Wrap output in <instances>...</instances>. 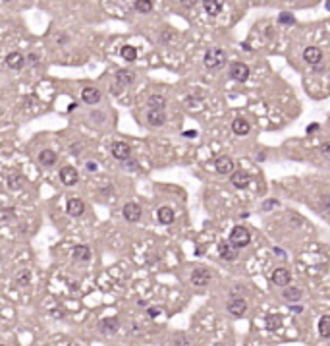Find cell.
I'll use <instances>...</instances> for the list:
<instances>
[{
    "label": "cell",
    "mask_w": 330,
    "mask_h": 346,
    "mask_svg": "<svg viewBox=\"0 0 330 346\" xmlns=\"http://www.w3.org/2000/svg\"><path fill=\"white\" fill-rule=\"evenodd\" d=\"M226 62H228V58H226V52H224L220 47H211L207 52H205L203 56V64L207 70H211V72H218V70H222L226 66Z\"/></svg>",
    "instance_id": "cell-1"
},
{
    "label": "cell",
    "mask_w": 330,
    "mask_h": 346,
    "mask_svg": "<svg viewBox=\"0 0 330 346\" xmlns=\"http://www.w3.org/2000/svg\"><path fill=\"white\" fill-rule=\"evenodd\" d=\"M230 244L236 246L238 250H242V248H247L249 244H251V232L247 226H243V224H236L230 232Z\"/></svg>",
    "instance_id": "cell-2"
},
{
    "label": "cell",
    "mask_w": 330,
    "mask_h": 346,
    "mask_svg": "<svg viewBox=\"0 0 330 346\" xmlns=\"http://www.w3.org/2000/svg\"><path fill=\"white\" fill-rule=\"evenodd\" d=\"M228 74L232 77L234 81H238V83H245L249 76H251V68L247 66L245 62H232L230 64V70H228Z\"/></svg>",
    "instance_id": "cell-3"
},
{
    "label": "cell",
    "mask_w": 330,
    "mask_h": 346,
    "mask_svg": "<svg viewBox=\"0 0 330 346\" xmlns=\"http://www.w3.org/2000/svg\"><path fill=\"white\" fill-rule=\"evenodd\" d=\"M230 182L236 190H245V188H249V184L253 182L251 174L247 172V170H234L232 176H230Z\"/></svg>",
    "instance_id": "cell-4"
},
{
    "label": "cell",
    "mask_w": 330,
    "mask_h": 346,
    "mask_svg": "<svg viewBox=\"0 0 330 346\" xmlns=\"http://www.w3.org/2000/svg\"><path fill=\"white\" fill-rule=\"evenodd\" d=\"M211 279H213V275H211V271L207 269V267H197L191 273V284L197 286V289H205L211 282Z\"/></svg>",
    "instance_id": "cell-5"
},
{
    "label": "cell",
    "mask_w": 330,
    "mask_h": 346,
    "mask_svg": "<svg viewBox=\"0 0 330 346\" xmlns=\"http://www.w3.org/2000/svg\"><path fill=\"white\" fill-rule=\"evenodd\" d=\"M226 309H228V313L234 315V318H242L245 315V311H247V302L240 296H232V300L226 304Z\"/></svg>",
    "instance_id": "cell-6"
},
{
    "label": "cell",
    "mask_w": 330,
    "mask_h": 346,
    "mask_svg": "<svg viewBox=\"0 0 330 346\" xmlns=\"http://www.w3.org/2000/svg\"><path fill=\"white\" fill-rule=\"evenodd\" d=\"M214 170L218 174H232L236 170V164H234V159L232 157H228V155H220V157H216V161H214Z\"/></svg>",
    "instance_id": "cell-7"
},
{
    "label": "cell",
    "mask_w": 330,
    "mask_h": 346,
    "mask_svg": "<svg viewBox=\"0 0 330 346\" xmlns=\"http://www.w3.org/2000/svg\"><path fill=\"white\" fill-rule=\"evenodd\" d=\"M218 255L222 257L224 261H236L238 255H240V250L230 244V240H222L218 242Z\"/></svg>",
    "instance_id": "cell-8"
},
{
    "label": "cell",
    "mask_w": 330,
    "mask_h": 346,
    "mask_svg": "<svg viewBox=\"0 0 330 346\" xmlns=\"http://www.w3.org/2000/svg\"><path fill=\"white\" fill-rule=\"evenodd\" d=\"M120 331V321L116 318H107L98 323V333L105 337H114Z\"/></svg>",
    "instance_id": "cell-9"
},
{
    "label": "cell",
    "mask_w": 330,
    "mask_h": 346,
    "mask_svg": "<svg viewBox=\"0 0 330 346\" xmlns=\"http://www.w3.org/2000/svg\"><path fill=\"white\" fill-rule=\"evenodd\" d=\"M110 153L118 161H126V159L131 157V145L126 143V141H114L112 147H110Z\"/></svg>",
    "instance_id": "cell-10"
},
{
    "label": "cell",
    "mask_w": 330,
    "mask_h": 346,
    "mask_svg": "<svg viewBox=\"0 0 330 346\" xmlns=\"http://www.w3.org/2000/svg\"><path fill=\"white\" fill-rule=\"evenodd\" d=\"M136 81V74L131 70H120L116 74V83H114V93H118L120 89L124 87H129Z\"/></svg>",
    "instance_id": "cell-11"
},
{
    "label": "cell",
    "mask_w": 330,
    "mask_h": 346,
    "mask_svg": "<svg viewBox=\"0 0 330 346\" xmlns=\"http://www.w3.org/2000/svg\"><path fill=\"white\" fill-rule=\"evenodd\" d=\"M322 58H324V54H322V50L319 47H307L303 50V60L309 66H319L320 62H322Z\"/></svg>",
    "instance_id": "cell-12"
},
{
    "label": "cell",
    "mask_w": 330,
    "mask_h": 346,
    "mask_svg": "<svg viewBox=\"0 0 330 346\" xmlns=\"http://www.w3.org/2000/svg\"><path fill=\"white\" fill-rule=\"evenodd\" d=\"M271 280L272 284H276V286H288L291 282V273L286 267H278L271 275Z\"/></svg>",
    "instance_id": "cell-13"
},
{
    "label": "cell",
    "mask_w": 330,
    "mask_h": 346,
    "mask_svg": "<svg viewBox=\"0 0 330 346\" xmlns=\"http://www.w3.org/2000/svg\"><path fill=\"white\" fill-rule=\"evenodd\" d=\"M60 180H62V184L64 186H76V184L79 182V172L74 168V166H64L62 170H60Z\"/></svg>",
    "instance_id": "cell-14"
},
{
    "label": "cell",
    "mask_w": 330,
    "mask_h": 346,
    "mask_svg": "<svg viewBox=\"0 0 330 346\" xmlns=\"http://www.w3.org/2000/svg\"><path fill=\"white\" fill-rule=\"evenodd\" d=\"M147 120H149V124L155 126V128H160V126L166 124V112L164 108H149V112H147Z\"/></svg>",
    "instance_id": "cell-15"
},
{
    "label": "cell",
    "mask_w": 330,
    "mask_h": 346,
    "mask_svg": "<svg viewBox=\"0 0 330 346\" xmlns=\"http://www.w3.org/2000/svg\"><path fill=\"white\" fill-rule=\"evenodd\" d=\"M122 215L127 222H137L141 219V207L137 203H126L122 209Z\"/></svg>",
    "instance_id": "cell-16"
},
{
    "label": "cell",
    "mask_w": 330,
    "mask_h": 346,
    "mask_svg": "<svg viewBox=\"0 0 330 346\" xmlns=\"http://www.w3.org/2000/svg\"><path fill=\"white\" fill-rule=\"evenodd\" d=\"M201 2H203V10L211 18L220 16V12L224 8V0H201Z\"/></svg>",
    "instance_id": "cell-17"
},
{
    "label": "cell",
    "mask_w": 330,
    "mask_h": 346,
    "mask_svg": "<svg viewBox=\"0 0 330 346\" xmlns=\"http://www.w3.org/2000/svg\"><path fill=\"white\" fill-rule=\"evenodd\" d=\"M81 99H83V103H87V105H97L98 101H101V91H98L97 87H83Z\"/></svg>",
    "instance_id": "cell-18"
},
{
    "label": "cell",
    "mask_w": 330,
    "mask_h": 346,
    "mask_svg": "<svg viewBox=\"0 0 330 346\" xmlns=\"http://www.w3.org/2000/svg\"><path fill=\"white\" fill-rule=\"evenodd\" d=\"M6 66L12 68V70H21V68L25 66V56L21 52H18V50H14V52H10L6 56Z\"/></svg>",
    "instance_id": "cell-19"
},
{
    "label": "cell",
    "mask_w": 330,
    "mask_h": 346,
    "mask_svg": "<svg viewBox=\"0 0 330 346\" xmlns=\"http://www.w3.org/2000/svg\"><path fill=\"white\" fill-rule=\"evenodd\" d=\"M66 211H68V215H72V217H81V215L85 213V203L81 201V199H78V197H74V199L68 201Z\"/></svg>",
    "instance_id": "cell-20"
},
{
    "label": "cell",
    "mask_w": 330,
    "mask_h": 346,
    "mask_svg": "<svg viewBox=\"0 0 330 346\" xmlns=\"http://www.w3.org/2000/svg\"><path fill=\"white\" fill-rule=\"evenodd\" d=\"M232 132L236 135H247L251 132V124L245 118H236L232 122Z\"/></svg>",
    "instance_id": "cell-21"
},
{
    "label": "cell",
    "mask_w": 330,
    "mask_h": 346,
    "mask_svg": "<svg viewBox=\"0 0 330 346\" xmlns=\"http://www.w3.org/2000/svg\"><path fill=\"white\" fill-rule=\"evenodd\" d=\"M156 217H158V221L162 222V224H172L176 219V213L172 207H168V205H164V207H160L158 211H156Z\"/></svg>",
    "instance_id": "cell-22"
},
{
    "label": "cell",
    "mask_w": 330,
    "mask_h": 346,
    "mask_svg": "<svg viewBox=\"0 0 330 346\" xmlns=\"http://www.w3.org/2000/svg\"><path fill=\"white\" fill-rule=\"evenodd\" d=\"M56 161H58V155L52 149H45L39 153V163L43 166H52V164H56Z\"/></svg>",
    "instance_id": "cell-23"
},
{
    "label": "cell",
    "mask_w": 330,
    "mask_h": 346,
    "mask_svg": "<svg viewBox=\"0 0 330 346\" xmlns=\"http://www.w3.org/2000/svg\"><path fill=\"white\" fill-rule=\"evenodd\" d=\"M72 257L76 261H89L91 260V248L89 246H76L74 250H72Z\"/></svg>",
    "instance_id": "cell-24"
},
{
    "label": "cell",
    "mask_w": 330,
    "mask_h": 346,
    "mask_svg": "<svg viewBox=\"0 0 330 346\" xmlns=\"http://www.w3.org/2000/svg\"><path fill=\"white\" fill-rule=\"evenodd\" d=\"M282 296H284V300H288V302H298V300H301V296H303V290L288 284L286 290L282 292Z\"/></svg>",
    "instance_id": "cell-25"
},
{
    "label": "cell",
    "mask_w": 330,
    "mask_h": 346,
    "mask_svg": "<svg viewBox=\"0 0 330 346\" xmlns=\"http://www.w3.org/2000/svg\"><path fill=\"white\" fill-rule=\"evenodd\" d=\"M319 335L330 340V315H322L319 319Z\"/></svg>",
    "instance_id": "cell-26"
},
{
    "label": "cell",
    "mask_w": 330,
    "mask_h": 346,
    "mask_svg": "<svg viewBox=\"0 0 330 346\" xmlns=\"http://www.w3.org/2000/svg\"><path fill=\"white\" fill-rule=\"evenodd\" d=\"M278 23L288 25V27H293V25L298 23V19H295V16H293L291 12H280V14H278Z\"/></svg>",
    "instance_id": "cell-27"
},
{
    "label": "cell",
    "mask_w": 330,
    "mask_h": 346,
    "mask_svg": "<svg viewBox=\"0 0 330 346\" xmlns=\"http://www.w3.org/2000/svg\"><path fill=\"white\" fill-rule=\"evenodd\" d=\"M23 186H25V178L21 174H12L8 178V188L10 190H21Z\"/></svg>",
    "instance_id": "cell-28"
},
{
    "label": "cell",
    "mask_w": 330,
    "mask_h": 346,
    "mask_svg": "<svg viewBox=\"0 0 330 346\" xmlns=\"http://www.w3.org/2000/svg\"><path fill=\"white\" fill-rule=\"evenodd\" d=\"M120 54H122V58H124L126 62H134L137 58V48L131 47V45H124L122 50H120Z\"/></svg>",
    "instance_id": "cell-29"
},
{
    "label": "cell",
    "mask_w": 330,
    "mask_h": 346,
    "mask_svg": "<svg viewBox=\"0 0 330 346\" xmlns=\"http://www.w3.org/2000/svg\"><path fill=\"white\" fill-rule=\"evenodd\" d=\"M134 8H136L139 14H149V12H153V0H136V2H134Z\"/></svg>",
    "instance_id": "cell-30"
},
{
    "label": "cell",
    "mask_w": 330,
    "mask_h": 346,
    "mask_svg": "<svg viewBox=\"0 0 330 346\" xmlns=\"http://www.w3.org/2000/svg\"><path fill=\"white\" fill-rule=\"evenodd\" d=\"M149 108H164L166 106V97L162 95H151L149 101H147Z\"/></svg>",
    "instance_id": "cell-31"
},
{
    "label": "cell",
    "mask_w": 330,
    "mask_h": 346,
    "mask_svg": "<svg viewBox=\"0 0 330 346\" xmlns=\"http://www.w3.org/2000/svg\"><path fill=\"white\" fill-rule=\"evenodd\" d=\"M282 327V315L274 313V315H269L267 318V329L269 331H278Z\"/></svg>",
    "instance_id": "cell-32"
},
{
    "label": "cell",
    "mask_w": 330,
    "mask_h": 346,
    "mask_svg": "<svg viewBox=\"0 0 330 346\" xmlns=\"http://www.w3.org/2000/svg\"><path fill=\"white\" fill-rule=\"evenodd\" d=\"M16 282H18L20 286H27L31 282V271H27V269L20 271V273L16 275Z\"/></svg>",
    "instance_id": "cell-33"
},
{
    "label": "cell",
    "mask_w": 330,
    "mask_h": 346,
    "mask_svg": "<svg viewBox=\"0 0 330 346\" xmlns=\"http://www.w3.org/2000/svg\"><path fill=\"white\" fill-rule=\"evenodd\" d=\"M14 219H16V211L12 207H6L0 211V222H12Z\"/></svg>",
    "instance_id": "cell-34"
},
{
    "label": "cell",
    "mask_w": 330,
    "mask_h": 346,
    "mask_svg": "<svg viewBox=\"0 0 330 346\" xmlns=\"http://www.w3.org/2000/svg\"><path fill=\"white\" fill-rule=\"evenodd\" d=\"M122 163H124V166H122V168H126V170H136L137 164H139L136 159H131V157H129V159H126V161H122Z\"/></svg>",
    "instance_id": "cell-35"
},
{
    "label": "cell",
    "mask_w": 330,
    "mask_h": 346,
    "mask_svg": "<svg viewBox=\"0 0 330 346\" xmlns=\"http://www.w3.org/2000/svg\"><path fill=\"white\" fill-rule=\"evenodd\" d=\"M319 151H320V155H322L324 159H328V161H330V141H324V143H320Z\"/></svg>",
    "instance_id": "cell-36"
},
{
    "label": "cell",
    "mask_w": 330,
    "mask_h": 346,
    "mask_svg": "<svg viewBox=\"0 0 330 346\" xmlns=\"http://www.w3.org/2000/svg\"><path fill=\"white\" fill-rule=\"evenodd\" d=\"M172 37H174V31L170 27H166L164 31H162V35H160V41H162V43H168V39H172Z\"/></svg>",
    "instance_id": "cell-37"
},
{
    "label": "cell",
    "mask_w": 330,
    "mask_h": 346,
    "mask_svg": "<svg viewBox=\"0 0 330 346\" xmlns=\"http://www.w3.org/2000/svg\"><path fill=\"white\" fill-rule=\"evenodd\" d=\"M25 62H29V64H37V62H39V54H37V52H31L29 56L25 58Z\"/></svg>",
    "instance_id": "cell-38"
},
{
    "label": "cell",
    "mask_w": 330,
    "mask_h": 346,
    "mask_svg": "<svg viewBox=\"0 0 330 346\" xmlns=\"http://www.w3.org/2000/svg\"><path fill=\"white\" fill-rule=\"evenodd\" d=\"M180 4H182L184 8H193L195 4H197V0H180Z\"/></svg>",
    "instance_id": "cell-39"
},
{
    "label": "cell",
    "mask_w": 330,
    "mask_h": 346,
    "mask_svg": "<svg viewBox=\"0 0 330 346\" xmlns=\"http://www.w3.org/2000/svg\"><path fill=\"white\" fill-rule=\"evenodd\" d=\"M147 313H149L151 318H156V315L160 313V309H158V308H149V309H147Z\"/></svg>",
    "instance_id": "cell-40"
},
{
    "label": "cell",
    "mask_w": 330,
    "mask_h": 346,
    "mask_svg": "<svg viewBox=\"0 0 330 346\" xmlns=\"http://www.w3.org/2000/svg\"><path fill=\"white\" fill-rule=\"evenodd\" d=\"M319 128H320V126L317 124V122H315V124H311L309 128H307V134H313V132H319Z\"/></svg>",
    "instance_id": "cell-41"
},
{
    "label": "cell",
    "mask_w": 330,
    "mask_h": 346,
    "mask_svg": "<svg viewBox=\"0 0 330 346\" xmlns=\"http://www.w3.org/2000/svg\"><path fill=\"white\" fill-rule=\"evenodd\" d=\"M184 137H189V139H193V137H197V132H195V130H187V132H184Z\"/></svg>",
    "instance_id": "cell-42"
},
{
    "label": "cell",
    "mask_w": 330,
    "mask_h": 346,
    "mask_svg": "<svg viewBox=\"0 0 330 346\" xmlns=\"http://www.w3.org/2000/svg\"><path fill=\"white\" fill-rule=\"evenodd\" d=\"M278 201H265L262 203V209H269V207H276Z\"/></svg>",
    "instance_id": "cell-43"
},
{
    "label": "cell",
    "mask_w": 330,
    "mask_h": 346,
    "mask_svg": "<svg viewBox=\"0 0 330 346\" xmlns=\"http://www.w3.org/2000/svg\"><path fill=\"white\" fill-rule=\"evenodd\" d=\"M290 309L293 313H301V311H303V306H290Z\"/></svg>",
    "instance_id": "cell-44"
},
{
    "label": "cell",
    "mask_w": 330,
    "mask_h": 346,
    "mask_svg": "<svg viewBox=\"0 0 330 346\" xmlns=\"http://www.w3.org/2000/svg\"><path fill=\"white\" fill-rule=\"evenodd\" d=\"M87 170H89V172H91V170H97V163H91V161H89V163H87Z\"/></svg>",
    "instance_id": "cell-45"
},
{
    "label": "cell",
    "mask_w": 330,
    "mask_h": 346,
    "mask_svg": "<svg viewBox=\"0 0 330 346\" xmlns=\"http://www.w3.org/2000/svg\"><path fill=\"white\" fill-rule=\"evenodd\" d=\"M324 6H326V10L330 12V0H326V2H324Z\"/></svg>",
    "instance_id": "cell-46"
},
{
    "label": "cell",
    "mask_w": 330,
    "mask_h": 346,
    "mask_svg": "<svg viewBox=\"0 0 330 346\" xmlns=\"http://www.w3.org/2000/svg\"><path fill=\"white\" fill-rule=\"evenodd\" d=\"M2 2H10V0H2Z\"/></svg>",
    "instance_id": "cell-47"
}]
</instances>
